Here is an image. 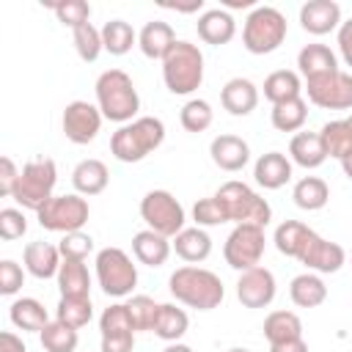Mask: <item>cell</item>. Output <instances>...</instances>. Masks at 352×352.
Wrapping results in <instances>:
<instances>
[{"label": "cell", "mask_w": 352, "mask_h": 352, "mask_svg": "<svg viewBox=\"0 0 352 352\" xmlns=\"http://www.w3.org/2000/svg\"><path fill=\"white\" fill-rule=\"evenodd\" d=\"M165 88L176 96H190L204 82V52L192 41H176L162 60Z\"/></svg>", "instance_id": "obj_4"}, {"label": "cell", "mask_w": 352, "mask_h": 352, "mask_svg": "<svg viewBox=\"0 0 352 352\" xmlns=\"http://www.w3.org/2000/svg\"><path fill=\"white\" fill-rule=\"evenodd\" d=\"M228 352H250V349H245V346H231Z\"/></svg>", "instance_id": "obj_59"}, {"label": "cell", "mask_w": 352, "mask_h": 352, "mask_svg": "<svg viewBox=\"0 0 352 352\" xmlns=\"http://www.w3.org/2000/svg\"><path fill=\"white\" fill-rule=\"evenodd\" d=\"M165 140V124L154 116H140L118 126L110 138V151L118 162H140Z\"/></svg>", "instance_id": "obj_3"}, {"label": "cell", "mask_w": 352, "mask_h": 352, "mask_svg": "<svg viewBox=\"0 0 352 352\" xmlns=\"http://www.w3.org/2000/svg\"><path fill=\"white\" fill-rule=\"evenodd\" d=\"M8 316H11V324L19 327V330H25V333H41L50 324L47 308L36 297H19V300H14L11 308H8Z\"/></svg>", "instance_id": "obj_30"}, {"label": "cell", "mask_w": 352, "mask_h": 352, "mask_svg": "<svg viewBox=\"0 0 352 352\" xmlns=\"http://www.w3.org/2000/svg\"><path fill=\"white\" fill-rule=\"evenodd\" d=\"M88 214H91L88 201L80 192H69V195H52L36 212V220L47 231L74 234V231H82V226L88 223Z\"/></svg>", "instance_id": "obj_9"}, {"label": "cell", "mask_w": 352, "mask_h": 352, "mask_svg": "<svg viewBox=\"0 0 352 352\" xmlns=\"http://www.w3.org/2000/svg\"><path fill=\"white\" fill-rule=\"evenodd\" d=\"M253 179L264 190H280L292 179V160L280 151H267L253 165Z\"/></svg>", "instance_id": "obj_19"}, {"label": "cell", "mask_w": 352, "mask_h": 352, "mask_svg": "<svg viewBox=\"0 0 352 352\" xmlns=\"http://www.w3.org/2000/svg\"><path fill=\"white\" fill-rule=\"evenodd\" d=\"M99 333L102 336L135 333V324H132V316H129L126 302H116V305H110V308L102 311V316H99Z\"/></svg>", "instance_id": "obj_44"}, {"label": "cell", "mask_w": 352, "mask_h": 352, "mask_svg": "<svg viewBox=\"0 0 352 352\" xmlns=\"http://www.w3.org/2000/svg\"><path fill=\"white\" fill-rule=\"evenodd\" d=\"M198 36L212 47H223L236 36V22L226 8H209L198 16Z\"/></svg>", "instance_id": "obj_21"}, {"label": "cell", "mask_w": 352, "mask_h": 352, "mask_svg": "<svg viewBox=\"0 0 352 352\" xmlns=\"http://www.w3.org/2000/svg\"><path fill=\"white\" fill-rule=\"evenodd\" d=\"M292 198H294V204H297L300 209H305V212H319V209H324V204L330 201V187H327V182L319 179V176H302V179L294 184Z\"/></svg>", "instance_id": "obj_35"}, {"label": "cell", "mask_w": 352, "mask_h": 352, "mask_svg": "<svg viewBox=\"0 0 352 352\" xmlns=\"http://www.w3.org/2000/svg\"><path fill=\"white\" fill-rule=\"evenodd\" d=\"M289 33L286 16L272 6H256L242 28V44L250 55H270L275 52Z\"/></svg>", "instance_id": "obj_6"}, {"label": "cell", "mask_w": 352, "mask_h": 352, "mask_svg": "<svg viewBox=\"0 0 352 352\" xmlns=\"http://www.w3.org/2000/svg\"><path fill=\"white\" fill-rule=\"evenodd\" d=\"M300 25L311 36H324L341 28V6L336 0H308L300 8Z\"/></svg>", "instance_id": "obj_16"}, {"label": "cell", "mask_w": 352, "mask_h": 352, "mask_svg": "<svg viewBox=\"0 0 352 352\" xmlns=\"http://www.w3.org/2000/svg\"><path fill=\"white\" fill-rule=\"evenodd\" d=\"M110 182V170L102 160L96 157H88V160H80L72 170V184L80 195H99Z\"/></svg>", "instance_id": "obj_25"}, {"label": "cell", "mask_w": 352, "mask_h": 352, "mask_svg": "<svg viewBox=\"0 0 352 352\" xmlns=\"http://www.w3.org/2000/svg\"><path fill=\"white\" fill-rule=\"evenodd\" d=\"M275 292H278V283H275V275L267 267L258 264V267H250V270L239 272L236 300L245 308H267L275 300Z\"/></svg>", "instance_id": "obj_14"}, {"label": "cell", "mask_w": 352, "mask_h": 352, "mask_svg": "<svg viewBox=\"0 0 352 352\" xmlns=\"http://www.w3.org/2000/svg\"><path fill=\"white\" fill-rule=\"evenodd\" d=\"M72 33H74V50H77L80 60L94 63V60L102 55V50H104V44H102V30H96L91 22H85V25L74 28Z\"/></svg>", "instance_id": "obj_42"}, {"label": "cell", "mask_w": 352, "mask_h": 352, "mask_svg": "<svg viewBox=\"0 0 352 352\" xmlns=\"http://www.w3.org/2000/svg\"><path fill=\"white\" fill-rule=\"evenodd\" d=\"M300 94H302V80H300V72H292V69H278V72L267 74V80H264V96H267L272 104L300 99Z\"/></svg>", "instance_id": "obj_32"}, {"label": "cell", "mask_w": 352, "mask_h": 352, "mask_svg": "<svg viewBox=\"0 0 352 352\" xmlns=\"http://www.w3.org/2000/svg\"><path fill=\"white\" fill-rule=\"evenodd\" d=\"M220 104L231 116H248L258 104V88L248 77H231L220 91Z\"/></svg>", "instance_id": "obj_22"}, {"label": "cell", "mask_w": 352, "mask_h": 352, "mask_svg": "<svg viewBox=\"0 0 352 352\" xmlns=\"http://www.w3.org/2000/svg\"><path fill=\"white\" fill-rule=\"evenodd\" d=\"M270 121L278 132H300L302 124L308 121V102L300 96V99H292V102L272 104Z\"/></svg>", "instance_id": "obj_37"}, {"label": "cell", "mask_w": 352, "mask_h": 352, "mask_svg": "<svg viewBox=\"0 0 352 352\" xmlns=\"http://www.w3.org/2000/svg\"><path fill=\"white\" fill-rule=\"evenodd\" d=\"M270 352H308V344L302 338H294V341H283V344H272Z\"/></svg>", "instance_id": "obj_54"}, {"label": "cell", "mask_w": 352, "mask_h": 352, "mask_svg": "<svg viewBox=\"0 0 352 352\" xmlns=\"http://www.w3.org/2000/svg\"><path fill=\"white\" fill-rule=\"evenodd\" d=\"M132 349H135V333L102 336V352H132Z\"/></svg>", "instance_id": "obj_51"}, {"label": "cell", "mask_w": 352, "mask_h": 352, "mask_svg": "<svg viewBox=\"0 0 352 352\" xmlns=\"http://www.w3.org/2000/svg\"><path fill=\"white\" fill-rule=\"evenodd\" d=\"M226 6H228V8H250V6H253V0H228Z\"/></svg>", "instance_id": "obj_58"}, {"label": "cell", "mask_w": 352, "mask_h": 352, "mask_svg": "<svg viewBox=\"0 0 352 352\" xmlns=\"http://www.w3.org/2000/svg\"><path fill=\"white\" fill-rule=\"evenodd\" d=\"M168 289L170 294L187 305V308H195V311H212L223 302L226 297V289H223V280L206 270V267H179L170 278H168Z\"/></svg>", "instance_id": "obj_2"}, {"label": "cell", "mask_w": 352, "mask_h": 352, "mask_svg": "<svg viewBox=\"0 0 352 352\" xmlns=\"http://www.w3.org/2000/svg\"><path fill=\"white\" fill-rule=\"evenodd\" d=\"M179 121H182V126L187 132H206L212 126V121H214V110H212V104L206 99H190L182 107Z\"/></svg>", "instance_id": "obj_41"}, {"label": "cell", "mask_w": 352, "mask_h": 352, "mask_svg": "<svg viewBox=\"0 0 352 352\" xmlns=\"http://www.w3.org/2000/svg\"><path fill=\"white\" fill-rule=\"evenodd\" d=\"M135 41H138V33L132 30L129 22H124V19L104 22V28H102V44H104V50L110 55H126Z\"/></svg>", "instance_id": "obj_38"}, {"label": "cell", "mask_w": 352, "mask_h": 352, "mask_svg": "<svg viewBox=\"0 0 352 352\" xmlns=\"http://www.w3.org/2000/svg\"><path fill=\"white\" fill-rule=\"evenodd\" d=\"M55 184H58V168H55V162L50 157H36V160H30L19 170V182H16L11 198L22 209L38 212L52 198Z\"/></svg>", "instance_id": "obj_7"}, {"label": "cell", "mask_w": 352, "mask_h": 352, "mask_svg": "<svg viewBox=\"0 0 352 352\" xmlns=\"http://www.w3.org/2000/svg\"><path fill=\"white\" fill-rule=\"evenodd\" d=\"M58 289L60 297H91V275L85 261L63 258L58 270Z\"/></svg>", "instance_id": "obj_31"}, {"label": "cell", "mask_w": 352, "mask_h": 352, "mask_svg": "<svg viewBox=\"0 0 352 352\" xmlns=\"http://www.w3.org/2000/svg\"><path fill=\"white\" fill-rule=\"evenodd\" d=\"M297 69L305 80H316L330 72H338V58L327 44H305L297 52Z\"/></svg>", "instance_id": "obj_23"}, {"label": "cell", "mask_w": 352, "mask_h": 352, "mask_svg": "<svg viewBox=\"0 0 352 352\" xmlns=\"http://www.w3.org/2000/svg\"><path fill=\"white\" fill-rule=\"evenodd\" d=\"M341 170L346 173V179H352V154H346V157L341 160Z\"/></svg>", "instance_id": "obj_57"}, {"label": "cell", "mask_w": 352, "mask_h": 352, "mask_svg": "<svg viewBox=\"0 0 352 352\" xmlns=\"http://www.w3.org/2000/svg\"><path fill=\"white\" fill-rule=\"evenodd\" d=\"M190 327V316L184 314V308L173 305V302H162L160 305V314H157V322H154V336L168 341V344H176Z\"/></svg>", "instance_id": "obj_33"}, {"label": "cell", "mask_w": 352, "mask_h": 352, "mask_svg": "<svg viewBox=\"0 0 352 352\" xmlns=\"http://www.w3.org/2000/svg\"><path fill=\"white\" fill-rule=\"evenodd\" d=\"M19 182V170L11 157H0V195H14V187Z\"/></svg>", "instance_id": "obj_50"}, {"label": "cell", "mask_w": 352, "mask_h": 352, "mask_svg": "<svg viewBox=\"0 0 352 352\" xmlns=\"http://www.w3.org/2000/svg\"><path fill=\"white\" fill-rule=\"evenodd\" d=\"M289 157H292V162H297L305 170L319 168L327 160V151L322 146L319 132H297L289 143Z\"/></svg>", "instance_id": "obj_29"}, {"label": "cell", "mask_w": 352, "mask_h": 352, "mask_svg": "<svg viewBox=\"0 0 352 352\" xmlns=\"http://www.w3.org/2000/svg\"><path fill=\"white\" fill-rule=\"evenodd\" d=\"M300 264H305L308 272L330 275V272H338L346 264V250L338 242H330V239L314 234L311 242H308V248L300 256Z\"/></svg>", "instance_id": "obj_15"}, {"label": "cell", "mask_w": 352, "mask_h": 352, "mask_svg": "<svg viewBox=\"0 0 352 352\" xmlns=\"http://www.w3.org/2000/svg\"><path fill=\"white\" fill-rule=\"evenodd\" d=\"M289 297L297 308H319L327 300V286L316 272H300L289 283Z\"/></svg>", "instance_id": "obj_28"}, {"label": "cell", "mask_w": 352, "mask_h": 352, "mask_svg": "<svg viewBox=\"0 0 352 352\" xmlns=\"http://www.w3.org/2000/svg\"><path fill=\"white\" fill-rule=\"evenodd\" d=\"M50 8L55 11L58 22H63L72 30L80 28V25H85L91 19V6L85 0H63V3H52Z\"/></svg>", "instance_id": "obj_45"}, {"label": "cell", "mask_w": 352, "mask_h": 352, "mask_svg": "<svg viewBox=\"0 0 352 352\" xmlns=\"http://www.w3.org/2000/svg\"><path fill=\"white\" fill-rule=\"evenodd\" d=\"M96 107L102 110V116L107 121L116 124H129L135 121L138 110H140V96L138 88L132 82V77L124 69H107L96 77Z\"/></svg>", "instance_id": "obj_1"}, {"label": "cell", "mask_w": 352, "mask_h": 352, "mask_svg": "<svg viewBox=\"0 0 352 352\" xmlns=\"http://www.w3.org/2000/svg\"><path fill=\"white\" fill-rule=\"evenodd\" d=\"M162 8H170V11H182V14H190V11H201V8H204V3H201V0H192V3H184V6H179V3H162Z\"/></svg>", "instance_id": "obj_55"}, {"label": "cell", "mask_w": 352, "mask_h": 352, "mask_svg": "<svg viewBox=\"0 0 352 352\" xmlns=\"http://www.w3.org/2000/svg\"><path fill=\"white\" fill-rule=\"evenodd\" d=\"M0 352H28V346L16 333L6 330V333H0Z\"/></svg>", "instance_id": "obj_53"}, {"label": "cell", "mask_w": 352, "mask_h": 352, "mask_svg": "<svg viewBox=\"0 0 352 352\" xmlns=\"http://www.w3.org/2000/svg\"><path fill=\"white\" fill-rule=\"evenodd\" d=\"M28 231V220L22 214V209H0V239L6 242H14V239H22Z\"/></svg>", "instance_id": "obj_48"}, {"label": "cell", "mask_w": 352, "mask_h": 352, "mask_svg": "<svg viewBox=\"0 0 352 352\" xmlns=\"http://www.w3.org/2000/svg\"><path fill=\"white\" fill-rule=\"evenodd\" d=\"M264 338L272 344H283V341H294L302 338V322L294 311H272L264 319Z\"/></svg>", "instance_id": "obj_34"}, {"label": "cell", "mask_w": 352, "mask_h": 352, "mask_svg": "<svg viewBox=\"0 0 352 352\" xmlns=\"http://www.w3.org/2000/svg\"><path fill=\"white\" fill-rule=\"evenodd\" d=\"M192 220H195L198 228H212V226L228 223L226 214H223V209H220V204L214 201V195L195 201V206H192Z\"/></svg>", "instance_id": "obj_47"}, {"label": "cell", "mask_w": 352, "mask_h": 352, "mask_svg": "<svg viewBox=\"0 0 352 352\" xmlns=\"http://www.w3.org/2000/svg\"><path fill=\"white\" fill-rule=\"evenodd\" d=\"M170 248L176 250V256H179L182 261L198 264V261H206V258H209V253H212V236L206 234V228L192 226V228L179 231V234L173 236Z\"/></svg>", "instance_id": "obj_26"}, {"label": "cell", "mask_w": 352, "mask_h": 352, "mask_svg": "<svg viewBox=\"0 0 352 352\" xmlns=\"http://www.w3.org/2000/svg\"><path fill=\"white\" fill-rule=\"evenodd\" d=\"M22 283H25L22 267L16 261H11V258H3L0 261V294L11 297V294H16L22 289Z\"/></svg>", "instance_id": "obj_49"}, {"label": "cell", "mask_w": 352, "mask_h": 352, "mask_svg": "<svg viewBox=\"0 0 352 352\" xmlns=\"http://www.w3.org/2000/svg\"><path fill=\"white\" fill-rule=\"evenodd\" d=\"M308 102L322 110H352V74L330 72L316 80H305Z\"/></svg>", "instance_id": "obj_12"}, {"label": "cell", "mask_w": 352, "mask_h": 352, "mask_svg": "<svg viewBox=\"0 0 352 352\" xmlns=\"http://www.w3.org/2000/svg\"><path fill=\"white\" fill-rule=\"evenodd\" d=\"M94 264L96 280L107 297H126L138 286V267L121 248H102Z\"/></svg>", "instance_id": "obj_8"}, {"label": "cell", "mask_w": 352, "mask_h": 352, "mask_svg": "<svg viewBox=\"0 0 352 352\" xmlns=\"http://www.w3.org/2000/svg\"><path fill=\"white\" fill-rule=\"evenodd\" d=\"M38 338H41V346H44L47 352H74L77 344H80V333H77L74 327L58 322V319L50 322V324L38 333Z\"/></svg>", "instance_id": "obj_40"}, {"label": "cell", "mask_w": 352, "mask_h": 352, "mask_svg": "<svg viewBox=\"0 0 352 352\" xmlns=\"http://www.w3.org/2000/svg\"><path fill=\"white\" fill-rule=\"evenodd\" d=\"M214 201L220 204L223 214L228 223H250V226H267L272 220V206L267 204V198H261L253 187H248L245 182H226L217 192Z\"/></svg>", "instance_id": "obj_5"}, {"label": "cell", "mask_w": 352, "mask_h": 352, "mask_svg": "<svg viewBox=\"0 0 352 352\" xmlns=\"http://www.w3.org/2000/svg\"><path fill=\"white\" fill-rule=\"evenodd\" d=\"M94 316V305H91V297H60L58 300V308H55V319L80 330L91 322Z\"/></svg>", "instance_id": "obj_39"}, {"label": "cell", "mask_w": 352, "mask_h": 352, "mask_svg": "<svg viewBox=\"0 0 352 352\" xmlns=\"http://www.w3.org/2000/svg\"><path fill=\"white\" fill-rule=\"evenodd\" d=\"M264 245H267V236L261 226H250V223L234 226V231L226 236V245H223L226 264L239 272L258 267L264 256Z\"/></svg>", "instance_id": "obj_11"}, {"label": "cell", "mask_w": 352, "mask_h": 352, "mask_svg": "<svg viewBox=\"0 0 352 352\" xmlns=\"http://www.w3.org/2000/svg\"><path fill=\"white\" fill-rule=\"evenodd\" d=\"M22 261H25V270L38 278V280H47V278H58V270H60V250L50 242H30L25 245V253H22Z\"/></svg>", "instance_id": "obj_20"}, {"label": "cell", "mask_w": 352, "mask_h": 352, "mask_svg": "<svg viewBox=\"0 0 352 352\" xmlns=\"http://www.w3.org/2000/svg\"><path fill=\"white\" fill-rule=\"evenodd\" d=\"M140 217L151 231L168 239L184 231V206L168 190H148L140 198Z\"/></svg>", "instance_id": "obj_10"}, {"label": "cell", "mask_w": 352, "mask_h": 352, "mask_svg": "<svg viewBox=\"0 0 352 352\" xmlns=\"http://www.w3.org/2000/svg\"><path fill=\"white\" fill-rule=\"evenodd\" d=\"M60 256L63 258H77V261H85L91 253H94V239L91 234H82V231H74V234H66L58 245Z\"/></svg>", "instance_id": "obj_46"}, {"label": "cell", "mask_w": 352, "mask_h": 352, "mask_svg": "<svg viewBox=\"0 0 352 352\" xmlns=\"http://www.w3.org/2000/svg\"><path fill=\"white\" fill-rule=\"evenodd\" d=\"M338 52H341L344 63L352 66V19L341 22V28H338Z\"/></svg>", "instance_id": "obj_52"}, {"label": "cell", "mask_w": 352, "mask_h": 352, "mask_svg": "<svg viewBox=\"0 0 352 352\" xmlns=\"http://www.w3.org/2000/svg\"><path fill=\"white\" fill-rule=\"evenodd\" d=\"M319 138H322V146H324L327 157H333V160L341 162L346 154H352V126H349L346 118L327 121L319 129Z\"/></svg>", "instance_id": "obj_36"}, {"label": "cell", "mask_w": 352, "mask_h": 352, "mask_svg": "<svg viewBox=\"0 0 352 352\" xmlns=\"http://www.w3.org/2000/svg\"><path fill=\"white\" fill-rule=\"evenodd\" d=\"M346 121H349V126H352V116H349V118H346Z\"/></svg>", "instance_id": "obj_60"}, {"label": "cell", "mask_w": 352, "mask_h": 352, "mask_svg": "<svg viewBox=\"0 0 352 352\" xmlns=\"http://www.w3.org/2000/svg\"><path fill=\"white\" fill-rule=\"evenodd\" d=\"M176 41H179V38H176L173 28H170L168 22H162V19L146 22V25L140 28V33H138V47H140V52H143L146 58H151V60H165V55L173 50Z\"/></svg>", "instance_id": "obj_18"}, {"label": "cell", "mask_w": 352, "mask_h": 352, "mask_svg": "<svg viewBox=\"0 0 352 352\" xmlns=\"http://www.w3.org/2000/svg\"><path fill=\"white\" fill-rule=\"evenodd\" d=\"M162 352H192V346H187V344H179V341H176V344H168Z\"/></svg>", "instance_id": "obj_56"}, {"label": "cell", "mask_w": 352, "mask_h": 352, "mask_svg": "<svg viewBox=\"0 0 352 352\" xmlns=\"http://www.w3.org/2000/svg\"><path fill=\"white\" fill-rule=\"evenodd\" d=\"M170 242H168V236H162V234H157V231H151V228H143V231H138L135 236H132V253H135V258L140 261V264H146V267H162L165 261H168V256H170Z\"/></svg>", "instance_id": "obj_24"}, {"label": "cell", "mask_w": 352, "mask_h": 352, "mask_svg": "<svg viewBox=\"0 0 352 352\" xmlns=\"http://www.w3.org/2000/svg\"><path fill=\"white\" fill-rule=\"evenodd\" d=\"M314 234H316V231L308 228V226L300 223V220H283V223L275 228L272 242H275L278 253H283V256L300 261V256H302V250L308 248V242H311Z\"/></svg>", "instance_id": "obj_27"}, {"label": "cell", "mask_w": 352, "mask_h": 352, "mask_svg": "<svg viewBox=\"0 0 352 352\" xmlns=\"http://www.w3.org/2000/svg\"><path fill=\"white\" fill-rule=\"evenodd\" d=\"M126 308H129L135 333L138 330H154V322H157V314H160V302H154L148 294H135L126 302Z\"/></svg>", "instance_id": "obj_43"}, {"label": "cell", "mask_w": 352, "mask_h": 352, "mask_svg": "<svg viewBox=\"0 0 352 352\" xmlns=\"http://www.w3.org/2000/svg\"><path fill=\"white\" fill-rule=\"evenodd\" d=\"M209 157L220 170L236 173L250 162V146L239 135H217L209 143Z\"/></svg>", "instance_id": "obj_17"}, {"label": "cell", "mask_w": 352, "mask_h": 352, "mask_svg": "<svg viewBox=\"0 0 352 352\" xmlns=\"http://www.w3.org/2000/svg\"><path fill=\"white\" fill-rule=\"evenodd\" d=\"M102 118H104V116H102V110H99L96 104H91V102H85V99H74V102L66 104L63 118H60V126H63V135H66L72 143L85 146V143H91V140L99 135Z\"/></svg>", "instance_id": "obj_13"}]
</instances>
